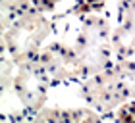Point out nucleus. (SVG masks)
Here are the masks:
<instances>
[{
	"mask_svg": "<svg viewBox=\"0 0 135 123\" xmlns=\"http://www.w3.org/2000/svg\"><path fill=\"white\" fill-rule=\"evenodd\" d=\"M0 14L2 54L14 62L37 58L56 29V19L35 10L31 0H2Z\"/></svg>",
	"mask_w": 135,
	"mask_h": 123,
	"instance_id": "obj_1",
	"label": "nucleus"
},
{
	"mask_svg": "<svg viewBox=\"0 0 135 123\" xmlns=\"http://www.w3.org/2000/svg\"><path fill=\"white\" fill-rule=\"evenodd\" d=\"M75 19H77V27L71 42L89 77L93 73L106 69L108 65H112L116 62L112 50L114 21L112 16H108V8L91 12V14L75 17Z\"/></svg>",
	"mask_w": 135,
	"mask_h": 123,
	"instance_id": "obj_2",
	"label": "nucleus"
},
{
	"mask_svg": "<svg viewBox=\"0 0 135 123\" xmlns=\"http://www.w3.org/2000/svg\"><path fill=\"white\" fill-rule=\"evenodd\" d=\"M52 87L46 71L42 69L39 56L25 62H16V73L10 87L2 90V98L12 96L17 102L20 119L31 121L41 108L46 106L48 89Z\"/></svg>",
	"mask_w": 135,
	"mask_h": 123,
	"instance_id": "obj_3",
	"label": "nucleus"
},
{
	"mask_svg": "<svg viewBox=\"0 0 135 123\" xmlns=\"http://www.w3.org/2000/svg\"><path fill=\"white\" fill-rule=\"evenodd\" d=\"M77 96L83 100L85 106H91L102 114L104 117H110V114L116 112L124 102L131 100V90L127 85L124 73L118 64L108 65L106 69L85 77L77 83Z\"/></svg>",
	"mask_w": 135,
	"mask_h": 123,
	"instance_id": "obj_4",
	"label": "nucleus"
},
{
	"mask_svg": "<svg viewBox=\"0 0 135 123\" xmlns=\"http://www.w3.org/2000/svg\"><path fill=\"white\" fill-rule=\"evenodd\" d=\"M39 62L46 71L52 87L73 85L87 77L73 42H66L62 39L48 40L39 54Z\"/></svg>",
	"mask_w": 135,
	"mask_h": 123,
	"instance_id": "obj_5",
	"label": "nucleus"
},
{
	"mask_svg": "<svg viewBox=\"0 0 135 123\" xmlns=\"http://www.w3.org/2000/svg\"><path fill=\"white\" fill-rule=\"evenodd\" d=\"M112 50L116 60L135 56V0H116Z\"/></svg>",
	"mask_w": 135,
	"mask_h": 123,
	"instance_id": "obj_6",
	"label": "nucleus"
},
{
	"mask_svg": "<svg viewBox=\"0 0 135 123\" xmlns=\"http://www.w3.org/2000/svg\"><path fill=\"white\" fill-rule=\"evenodd\" d=\"M106 119L102 114H99L97 110L91 106H77V108H64V106H45L37 112L31 121H100Z\"/></svg>",
	"mask_w": 135,
	"mask_h": 123,
	"instance_id": "obj_7",
	"label": "nucleus"
},
{
	"mask_svg": "<svg viewBox=\"0 0 135 123\" xmlns=\"http://www.w3.org/2000/svg\"><path fill=\"white\" fill-rule=\"evenodd\" d=\"M31 4L41 14H46L54 19H58L62 16L71 14L73 8L77 6V0H31Z\"/></svg>",
	"mask_w": 135,
	"mask_h": 123,
	"instance_id": "obj_8",
	"label": "nucleus"
},
{
	"mask_svg": "<svg viewBox=\"0 0 135 123\" xmlns=\"http://www.w3.org/2000/svg\"><path fill=\"white\" fill-rule=\"evenodd\" d=\"M108 119H114V121H135V98L124 102L116 112L110 114Z\"/></svg>",
	"mask_w": 135,
	"mask_h": 123,
	"instance_id": "obj_9",
	"label": "nucleus"
},
{
	"mask_svg": "<svg viewBox=\"0 0 135 123\" xmlns=\"http://www.w3.org/2000/svg\"><path fill=\"white\" fill-rule=\"evenodd\" d=\"M108 2H116V0H108Z\"/></svg>",
	"mask_w": 135,
	"mask_h": 123,
	"instance_id": "obj_10",
	"label": "nucleus"
}]
</instances>
